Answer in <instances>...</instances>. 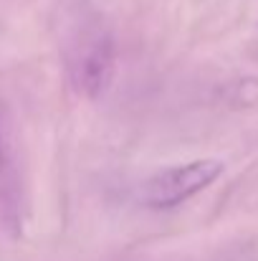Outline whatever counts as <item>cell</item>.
I'll return each mask as SVG.
<instances>
[{
  "mask_svg": "<svg viewBox=\"0 0 258 261\" xmlns=\"http://www.w3.org/2000/svg\"><path fill=\"white\" fill-rule=\"evenodd\" d=\"M71 84L86 99L104 96L117 74V38L109 25L91 23L76 36L69 54Z\"/></svg>",
  "mask_w": 258,
  "mask_h": 261,
  "instance_id": "obj_1",
  "label": "cell"
},
{
  "mask_svg": "<svg viewBox=\"0 0 258 261\" xmlns=\"http://www.w3.org/2000/svg\"><path fill=\"white\" fill-rule=\"evenodd\" d=\"M225 173L223 160L218 158H197L190 163H177L150 175L139 188V200L150 211H172L205 188H210Z\"/></svg>",
  "mask_w": 258,
  "mask_h": 261,
  "instance_id": "obj_2",
  "label": "cell"
},
{
  "mask_svg": "<svg viewBox=\"0 0 258 261\" xmlns=\"http://www.w3.org/2000/svg\"><path fill=\"white\" fill-rule=\"evenodd\" d=\"M20 211H23V188H20V175L13 158L5 114L0 107V223L10 231H18Z\"/></svg>",
  "mask_w": 258,
  "mask_h": 261,
  "instance_id": "obj_3",
  "label": "cell"
}]
</instances>
